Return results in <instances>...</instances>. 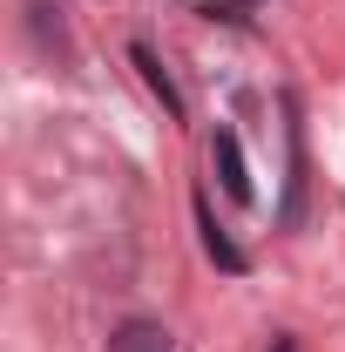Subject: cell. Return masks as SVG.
I'll return each mask as SVG.
<instances>
[{
    "instance_id": "cell-1",
    "label": "cell",
    "mask_w": 345,
    "mask_h": 352,
    "mask_svg": "<svg viewBox=\"0 0 345 352\" xmlns=\"http://www.w3.org/2000/svg\"><path fill=\"white\" fill-rule=\"evenodd\" d=\"M210 156H216V183H223V197H230V204H251V163H244L237 129H216Z\"/></svg>"
},
{
    "instance_id": "cell-2",
    "label": "cell",
    "mask_w": 345,
    "mask_h": 352,
    "mask_svg": "<svg viewBox=\"0 0 345 352\" xmlns=\"http://www.w3.org/2000/svg\"><path fill=\"white\" fill-rule=\"evenodd\" d=\"M129 61L142 68V82H149V95L163 102V116H170V122H183V95H176V82L163 75V61H156V47H142V41H135V47H129Z\"/></svg>"
},
{
    "instance_id": "cell-3",
    "label": "cell",
    "mask_w": 345,
    "mask_h": 352,
    "mask_svg": "<svg viewBox=\"0 0 345 352\" xmlns=\"http://www.w3.org/2000/svg\"><path fill=\"white\" fill-rule=\"evenodd\" d=\"M109 352H176V339L156 325V318H129L109 332Z\"/></svg>"
},
{
    "instance_id": "cell-4",
    "label": "cell",
    "mask_w": 345,
    "mask_h": 352,
    "mask_svg": "<svg viewBox=\"0 0 345 352\" xmlns=\"http://www.w3.org/2000/svg\"><path fill=\"white\" fill-rule=\"evenodd\" d=\"M197 230H203V251H210L216 271H244V264H251L230 237H223V230H216V217H210V204H203V197H197Z\"/></svg>"
},
{
    "instance_id": "cell-5",
    "label": "cell",
    "mask_w": 345,
    "mask_h": 352,
    "mask_svg": "<svg viewBox=\"0 0 345 352\" xmlns=\"http://www.w3.org/2000/svg\"><path fill=\"white\" fill-rule=\"evenodd\" d=\"M271 352H298V346H291V339H271Z\"/></svg>"
}]
</instances>
